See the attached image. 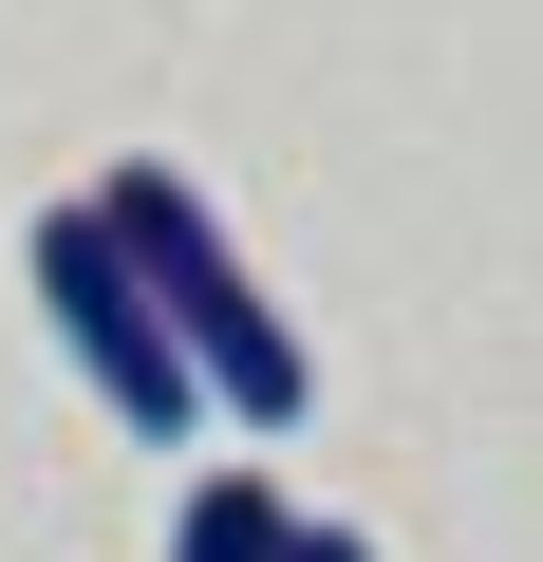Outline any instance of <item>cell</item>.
<instances>
[{"label":"cell","mask_w":543,"mask_h":562,"mask_svg":"<svg viewBox=\"0 0 543 562\" xmlns=\"http://www.w3.org/2000/svg\"><path fill=\"white\" fill-rule=\"evenodd\" d=\"M282 562H375V543H357V525H301V543H282Z\"/></svg>","instance_id":"277c9868"},{"label":"cell","mask_w":543,"mask_h":562,"mask_svg":"<svg viewBox=\"0 0 543 562\" xmlns=\"http://www.w3.org/2000/svg\"><path fill=\"white\" fill-rule=\"evenodd\" d=\"M38 319H57V357L94 375V413L113 431H150V450H188L206 431V375H188V338H169V301L132 281V244H113V206L76 188V206H38Z\"/></svg>","instance_id":"7a4b0ae2"},{"label":"cell","mask_w":543,"mask_h":562,"mask_svg":"<svg viewBox=\"0 0 543 562\" xmlns=\"http://www.w3.org/2000/svg\"><path fill=\"white\" fill-rule=\"evenodd\" d=\"M282 543H301V506L262 487V469H206V487L169 506V562H282Z\"/></svg>","instance_id":"3957f363"},{"label":"cell","mask_w":543,"mask_h":562,"mask_svg":"<svg viewBox=\"0 0 543 562\" xmlns=\"http://www.w3.org/2000/svg\"><path fill=\"white\" fill-rule=\"evenodd\" d=\"M113 244H132V281H150V301H169V338H188V375H206V413L225 431H301L319 413V357H301V319L282 301H262V281H244V244L206 225V188L169 169V150H132L113 188Z\"/></svg>","instance_id":"6da1fadb"}]
</instances>
